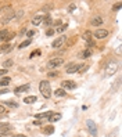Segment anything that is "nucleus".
<instances>
[{"label":"nucleus","instance_id":"f257e3e1","mask_svg":"<svg viewBox=\"0 0 122 137\" xmlns=\"http://www.w3.org/2000/svg\"><path fill=\"white\" fill-rule=\"evenodd\" d=\"M39 90L42 93V96L45 98H50V96H51V86L47 80H42L39 83Z\"/></svg>","mask_w":122,"mask_h":137},{"label":"nucleus","instance_id":"f03ea898","mask_svg":"<svg viewBox=\"0 0 122 137\" xmlns=\"http://www.w3.org/2000/svg\"><path fill=\"white\" fill-rule=\"evenodd\" d=\"M118 69V64L115 62V61H110L107 64V67H105V74L107 75H114Z\"/></svg>","mask_w":122,"mask_h":137},{"label":"nucleus","instance_id":"7ed1b4c3","mask_svg":"<svg viewBox=\"0 0 122 137\" xmlns=\"http://www.w3.org/2000/svg\"><path fill=\"white\" fill-rule=\"evenodd\" d=\"M61 89H64V90H73V89H76V83L73 80H64L61 82Z\"/></svg>","mask_w":122,"mask_h":137},{"label":"nucleus","instance_id":"20e7f679","mask_svg":"<svg viewBox=\"0 0 122 137\" xmlns=\"http://www.w3.org/2000/svg\"><path fill=\"white\" fill-rule=\"evenodd\" d=\"M64 64V60L63 58H51V60L47 62V67L49 68H57V67H60V65H63Z\"/></svg>","mask_w":122,"mask_h":137},{"label":"nucleus","instance_id":"39448f33","mask_svg":"<svg viewBox=\"0 0 122 137\" xmlns=\"http://www.w3.org/2000/svg\"><path fill=\"white\" fill-rule=\"evenodd\" d=\"M86 126L87 129H89V132L92 133V136H96L97 134V127H96V123L93 122V120H86Z\"/></svg>","mask_w":122,"mask_h":137},{"label":"nucleus","instance_id":"423d86ee","mask_svg":"<svg viewBox=\"0 0 122 137\" xmlns=\"http://www.w3.org/2000/svg\"><path fill=\"white\" fill-rule=\"evenodd\" d=\"M94 36H96V38L97 39H104V38H107L108 36V31L107 29H97V31L94 32Z\"/></svg>","mask_w":122,"mask_h":137},{"label":"nucleus","instance_id":"0eeeda50","mask_svg":"<svg viewBox=\"0 0 122 137\" xmlns=\"http://www.w3.org/2000/svg\"><path fill=\"white\" fill-rule=\"evenodd\" d=\"M65 36H60L58 39H56V40H54V42H53V47H54V49H58V47H61V46H63V43L65 42Z\"/></svg>","mask_w":122,"mask_h":137},{"label":"nucleus","instance_id":"6e6552de","mask_svg":"<svg viewBox=\"0 0 122 137\" xmlns=\"http://www.w3.org/2000/svg\"><path fill=\"white\" fill-rule=\"evenodd\" d=\"M78 68H79L78 64H70V65L65 68V72L67 74H75V72H78Z\"/></svg>","mask_w":122,"mask_h":137},{"label":"nucleus","instance_id":"1a4fd4ad","mask_svg":"<svg viewBox=\"0 0 122 137\" xmlns=\"http://www.w3.org/2000/svg\"><path fill=\"white\" fill-rule=\"evenodd\" d=\"M90 24L93 25V26H101V24H103V18H101L100 15H96V17L92 18Z\"/></svg>","mask_w":122,"mask_h":137},{"label":"nucleus","instance_id":"9d476101","mask_svg":"<svg viewBox=\"0 0 122 137\" xmlns=\"http://www.w3.org/2000/svg\"><path fill=\"white\" fill-rule=\"evenodd\" d=\"M10 50H13V46H11L10 43H4V44H1V47H0V54H6V53H8Z\"/></svg>","mask_w":122,"mask_h":137},{"label":"nucleus","instance_id":"9b49d317","mask_svg":"<svg viewBox=\"0 0 122 137\" xmlns=\"http://www.w3.org/2000/svg\"><path fill=\"white\" fill-rule=\"evenodd\" d=\"M29 84H22V86H18V87H15L14 89V93L15 94H20V93H24V91H26V90H29Z\"/></svg>","mask_w":122,"mask_h":137},{"label":"nucleus","instance_id":"f8f14e48","mask_svg":"<svg viewBox=\"0 0 122 137\" xmlns=\"http://www.w3.org/2000/svg\"><path fill=\"white\" fill-rule=\"evenodd\" d=\"M51 111H47V112H43V114H36L35 115V119H43V118H47L49 119V116H51Z\"/></svg>","mask_w":122,"mask_h":137},{"label":"nucleus","instance_id":"ddd939ff","mask_svg":"<svg viewBox=\"0 0 122 137\" xmlns=\"http://www.w3.org/2000/svg\"><path fill=\"white\" fill-rule=\"evenodd\" d=\"M0 130H1V134H4L6 132H11V130H13V126L8 125V123H4V125H0Z\"/></svg>","mask_w":122,"mask_h":137},{"label":"nucleus","instance_id":"4468645a","mask_svg":"<svg viewBox=\"0 0 122 137\" xmlns=\"http://www.w3.org/2000/svg\"><path fill=\"white\" fill-rule=\"evenodd\" d=\"M36 100H38L36 96H28V97H25V98H24V102H25V104H33Z\"/></svg>","mask_w":122,"mask_h":137},{"label":"nucleus","instance_id":"2eb2a0df","mask_svg":"<svg viewBox=\"0 0 122 137\" xmlns=\"http://www.w3.org/2000/svg\"><path fill=\"white\" fill-rule=\"evenodd\" d=\"M43 18H45L43 15H38V17H35L33 20H32V24L35 25V26H38V25H40L43 22Z\"/></svg>","mask_w":122,"mask_h":137},{"label":"nucleus","instance_id":"dca6fc26","mask_svg":"<svg viewBox=\"0 0 122 137\" xmlns=\"http://www.w3.org/2000/svg\"><path fill=\"white\" fill-rule=\"evenodd\" d=\"M43 133L46 134V136H50V134L54 133V127L51 126V125H49V126H46L45 129H43Z\"/></svg>","mask_w":122,"mask_h":137},{"label":"nucleus","instance_id":"f3484780","mask_svg":"<svg viewBox=\"0 0 122 137\" xmlns=\"http://www.w3.org/2000/svg\"><path fill=\"white\" fill-rule=\"evenodd\" d=\"M65 90H64V89H57L56 91H54V96H56V97H58V98H61V97H65Z\"/></svg>","mask_w":122,"mask_h":137},{"label":"nucleus","instance_id":"a211bd4d","mask_svg":"<svg viewBox=\"0 0 122 137\" xmlns=\"http://www.w3.org/2000/svg\"><path fill=\"white\" fill-rule=\"evenodd\" d=\"M8 33H10V32H8L7 29H4V31L0 32V42H6V39H7Z\"/></svg>","mask_w":122,"mask_h":137},{"label":"nucleus","instance_id":"6ab92c4d","mask_svg":"<svg viewBox=\"0 0 122 137\" xmlns=\"http://www.w3.org/2000/svg\"><path fill=\"white\" fill-rule=\"evenodd\" d=\"M60 119H61V114H51V116H49L50 122H57Z\"/></svg>","mask_w":122,"mask_h":137},{"label":"nucleus","instance_id":"aec40b11","mask_svg":"<svg viewBox=\"0 0 122 137\" xmlns=\"http://www.w3.org/2000/svg\"><path fill=\"white\" fill-rule=\"evenodd\" d=\"M82 39H85L86 42H90V40H92V33H90V31L83 32V35H82Z\"/></svg>","mask_w":122,"mask_h":137},{"label":"nucleus","instance_id":"412c9836","mask_svg":"<svg viewBox=\"0 0 122 137\" xmlns=\"http://www.w3.org/2000/svg\"><path fill=\"white\" fill-rule=\"evenodd\" d=\"M10 82H11L10 78H3V79H0V86H8Z\"/></svg>","mask_w":122,"mask_h":137},{"label":"nucleus","instance_id":"4be33fe9","mask_svg":"<svg viewBox=\"0 0 122 137\" xmlns=\"http://www.w3.org/2000/svg\"><path fill=\"white\" fill-rule=\"evenodd\" d=\"M51 18L49 17V15H46L45 18H43V24H45V26H50V25H51Z\"/></svg>","mask_w":122,"mask_h":137},{"label":"nucleus","instance_id":"5701e85b","mask_svg":"<svg viewBox=\"0 0 122 137\" xmlns=\"http://www.w3.org/2000/svg\"><path fill=\"white\" fill-rule=\"evenodd\" d=\"M87 69H89V67H87V65H79L78 72H79V74H83V72H86Z\"/></svg>","mask_w":122,"mask_h":137},{"label":"nucleus","instance_id":"b1692460","mask_svg":"<svg viewBox=\"0 0 122 137\" xmlns=\"http://www.w3.org/2000/svg\"><path fill=\"white\" fill-rule=\"evenodd\" d=\"M4 104H6V105H8V107H11V108H17V102L15 101H4Z\"/></svg>","mask_w":122,"mask_h":137},{"label":"nucleus","instance_id":"393cba45","mask_svg":"<svg viewBox=\"0 0 122 137\" xmlns=\"http://www.w3.org/2000/svg\"><path fill=\"white\" fill-rule=\"evenodd\" d=\"M13 64H14V62H13V60H6V61L3 62L4 69H6V68H8V67H13Z\"/></svg>","mask_w":122,"mask_h":137},{"label":"nucleus","instance_id":"a878e982","mask_svg":"<svg viewBox=\"0 0 122 137\" xmlns=\"http://www.w3.org/2000/svg\"><path fill=\"white\" fill-rule=\"evenodd\" d=\"M92 56V50H85L83 53H82V58H87V57H90Z\"/></svg>","mask_w":122,"mask_h":137},{"label":"nucleus","instance_id":"bb28decb","mask_svg":"<svg viewBox=\"0 0 122 137\" xmlns=\"http://www.w3.org/2000/svg\"><path fill=\"white\" fill-rule=\"evenodd\" d=\"M31 44V39H28V40H25V42H22L21 44L18 46V47H20V49H24V47H26V46H29Z\"/></svg>","mask_w":122,"mask_h":137},{"label":"nucleus","instance_id":"cd10ccee","mask_svg":"<svg viewBox=\"0 0 122 137\" xmlns=\"http://www.w3.org/2000/svg\"><path fill=\"white\" fill-rule=\"evenodd\" d=\"M67 28H68V25H67V24H65V25H61L60 28H57V32H64Z\"/></svg>","mask_w":122,"mask_h":137},{"label":"nucleus","instance_id":"c85d7f7f","mask_svg":"<svg viewBox=\"0 0 122 137\" xmlns=\"http://www.w3.org/2000/svg\"><path fill=\"white\" fill-rule=\"evenodd\" d=\"M46 35H47V36H53V35H54V29H49V31L46 32Z\"/></svg>","mask_w":122,"mask_h":137},{"label":"nucleus","instance_id":"c756f323","mask_svg":"<svg viewBox=\"0 0 122 137\" xmlns=\"http://www.w3.org/2000/svg\"><path fill=\"white\" fill-rule=\"evenodd\" d=\"M26 35H28V38H32V36L35 35V32H33V31H29V32H26Z\"/></svg>","mask_w":122,"mask_h":137},{"label":"nucleus","instance_id":"7c9ffc66","mask_svg":"<svg viewBox=\"0 0 122 137\" xmlns=\"http://www.w3.org/2000/svg\"><path fill=\"white\" fill-rule=\"evenodd\" d=\"M6 74H7V69H0V76H3Z\"/></svg>","mask_w":122,"mask_h":137},{"label":"nucleus","instance_id":"2f4dec72","mask_svg":"<svg viewBox=\"0 0 122 137\" xmlns=\"http://www.w3.org/2000/svg\"><path fill=\"white\" fill-rule=\"evenodd\" d=\"M4 112H6V108H4L1 104H0V114H4Z\"/></svg>","mask_w":122,"mask_h":137},{"label":"nucleus","instance_id":"473e14b6","mask_svg":"<svg viewBox=\"0 0 122 137\" xmlns=\"http://www.w3.org/2000/svg\"><path fill=\"white\" fill-rule=\"evenodd\" d=\"M56 75H57V72H49V76H56Z\"/></svg>","mask_w":122,"mask_h":137},{"label":"nucleus","instance_id":"72a5a7b5","mask_svg":"<svg viewBox=\"0 0 122 137\" xmlns=\"http://www.w3.org/2000/svg\"><path fill=\"white\" fill-rule=\"evenodd\" d=\"M14 137H26V136H24V134H15Z\"/></svg>","mask_w":122,"mask_h":137}]
</instances>
